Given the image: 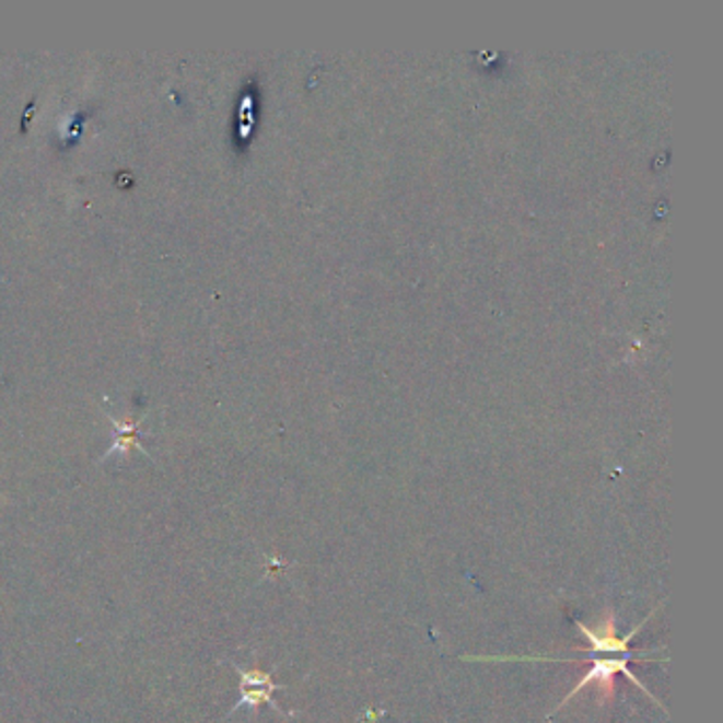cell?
I'll return each instance as SVG.
<instances>
[{
	"label": "cell",
	"mask_w": 723,
	"mask_h": 723,
	"mask_svg": "<svg viewBox=\"0 0 723 723\" xmlns=\"http://www.w3.org/2000/svg\"><path fill=\"white\" fill-rule=\"evenodd\" d=\"M632 657H634V655H620V657H600V660H594L592 666H590V670L584 675V679H582L575 688L569 691V696L558 704V709L567 707V702H569L573 696H578L582 689H586L590 684H598V689H600V702L605 704V702L614 696V677L620 675V673L621 675H626L637 688L643 689L652 700H655L654 693H650V689L641 684V679L634 677L632 670H628V660H632ZM655 704H657V700H655ZM558 709H556V711H558Z\"/></svg>",
	"instance_id": "cell-1"
},
{
	"label": "cell",
	"mask_w": 723,
	"mask_h": 723,
	"mask_svg": "<svg viewBox=\"0 0 723 723\" xmlns=\"http://www.w3.org/2000/svg\"><path fill=\"white\" fill-rule=\"evenodd\" d=\"M654 614V611H652ZM652 614L641 621L639 626H634L626 637H620L616 630V616L614 611H607L603 616V620L598 621V626H586L584 621H575V626L580 628V632L584 634L587 643H590V652L592 654H616V655H632L628 650V643L632 641L634 634H639V630L648 623L652 618Z\"/></svg>",
	"instance_id": "cell-2"
},
{
	"label": "cell",
	"mask_w": 723,
	"mask_h": 723,
	"mask_svg": "<svg viewBox=\"0 0 723 723\" xmlns=\"http://www.w3.org/2000/svg\"><path fill=\"white\" fill-rule=\"evenodd\" d=\"M232 666L236 668V673L241 675V700L238 704L228 713V718H232L234 713H238L241 709H250L255 711L259 704H270L275 711L282 713V715H289L284 713L278 704H276L272 693L278 691V689H284V686H278L272 679L270 673H264V670H248V668H242L241 664L232 662Z\"/></svg>",
	"instance_id": "cell-3"
}]
</instances>
